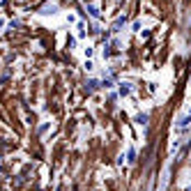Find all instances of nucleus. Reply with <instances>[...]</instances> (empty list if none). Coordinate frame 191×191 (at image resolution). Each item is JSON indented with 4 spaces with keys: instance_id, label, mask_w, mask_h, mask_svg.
I'll return each mask as SVG.
<instances>
[]
</instances>
